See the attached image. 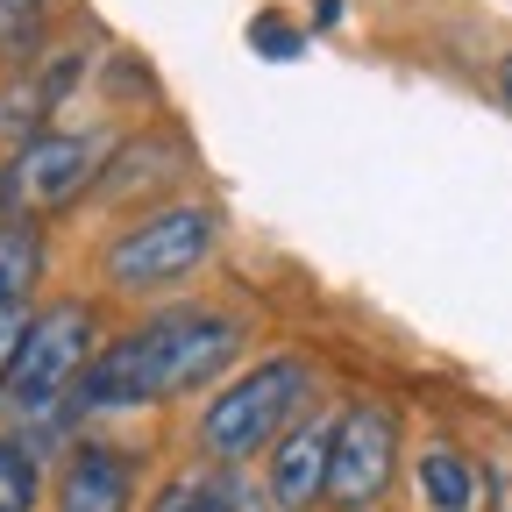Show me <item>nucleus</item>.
<instances>
[{
  "label": "nucleus",
  "instance_id": "4",
  "mask_svg": "<svg viewBox=\"0 0 512 512\" xmlns=\"http://www.w3.org/2000/svg\"><path fill=\"white\" fill-rule=\"evenodd\" d=\"M100 349V313L93 299L64 292V299H43L29 313V335L15 349V370H8V392H0V413L15 427H64L72 420V392Z\"/></svg>",
  "mask_w": 512,
  "mask_h": 512
},
{
  "label": "nucleus",
  "instance_id": "17",
  "mask_svg": "<svg viewBox=\"0 0 512 512\" xmlns=\"http://www.w3.org/2000/svg\"><path fill=\"white\" fill-rule=\"evenodd\" d=\"M29 313H36V306H0V392H8L15 349H22V335H29Z\"/></svg>",
  "mask_w": 512,
  "mask_h": 512
},
{
  "label": "nucleus",
  "instance_id": "10",
  "mask_svg": "<svg viewBox=\"0 0 512 512\" xmlns=\"http://www.w3.org/2000/svg\"><path fill=\"white\" fill-rule=\"evenodd\" d=\"M86 79V50H57L43 57L29 79H15L0 93V143H22L36 128H57V107L72 100V86Z\"/></svg>",
  "mask_w": 512,
  "mask_h": 512
},
{
  "label": "nucleus",
  "instance_id": "14",
  "mask_svg": "<svg viewBox=\"0 0 512 512\" xmlns=\"http://www.w3.org/2000/svg\"><path fill=\"white\" fill-rule=\"evenodd\" d=\"M43 505V448L29 434H0V512Z\"/></svg>",
  "mask_w": 512,
  "mask_h": 512
},
{
  "label": "nucleus",
  "instance_id": "18",
  "mask_svg": "<svg viewBox=\"0 0 512 512\" xmlns=\"http://www.w3.org/2000/svg\"><path fill=\"white\" fill-rule=\"evenodd\" d=\"M313 22L328 29V22H342V0H313Z\"/></svg>",
  "mask_w": 512,
  "mask_h": 512
},
{
  "label": "nucleus",
  "instance_id": "9",
  "mask_svg": "<svg viewBox=\"0 0 512 512\" xmlns=\"http://www.w3.org/2000/svg\"><path fill=\"white\" fill-rule=\"evenodd\" d=\"M328 456H335V420L299 413L264 448V505L271 512H320L328 505Z\"/></svg>",
  "mask_w": 512,
  "mask_h": 512
},
{
  "label": "nucleus",
  "instance_id": "5",
  "mask_svg": "<svg viewBox=\"0 0 512 512\" xmlns=\"http://www.w3.org/2000/svg\"><path fill=\"white\" fill-rule=\"evenodd\" d=\"M107 128H36L0 157V221H57L93 200V178L107 164Z\"/></svg>",
  "mask_w": 512,
  "mask_h": 512
},
{
  "label": "nucleus",
  "instance_id": "13",
  "mask_svg": "<svg viewBox=\"0 0 512 512\" xmlns=\"http://www.w3.org/2000/svg\"><path fill=\"white\" fill-rule=\"evenodd\" d=\"M413 484H420L427 512H477V498H484V477L456 441H427L413 463Z\"/></svg>",
  "mask_w": 512,
  "mask_h": 512
},
{
  "label": "nucleus",
  "instance_id": "1",
  "mask_svg": "<svg viewBox=\"0 0 512 512\" xmlns=\"http://www.w3.org/2000/svg\"><path fill=\"white\" fill-rule=\"evenodd\" d=\"M242 349H249V320L235 306H221V299H150V313L100 335L79 392H72V420L150 413V406H178L192 392H214L242 363Z\"/></svg>",
  "mask_w": 512,
  "mask_h": 512
},
{
  "label": "nucleus",
  "instance_id": "7",
  "mask_svg": "<svg viewBox=\"0 0 512 512\" xmlns=\"http://www.w3.org/2000/svg\"><path fill=\"white\" fill-rule=\"evenodd\" d=\"M192 178V150L171 128H136V136H114L100 178H93V207L107 214H143L178 200V185Z\"/></svg>",
  "mask_w": 512,
  "mask_h": 512
},
{
  "label": "nucleus",
  "instance_id": "11",
  "mask_svg": "<svg viewBox=\"0 0 512 512\" xmlns=\"http://www.w3.org/2000/svg\"><path fill=\"white\" fill-rule=\"evenodd\" d=\"M150 512H271L264 505V484H242V470H228V463H207V470H185V477H171L164 491H157V505Z\"/></svg>",
  "mask_w": 512,
  "mask_h": 512
},
{
  "label": "nucleus",
  "instance_id": "19",
  "mask_svg": "<svg viewBox=\"0 0 512 512\" xmlns=\"http://www.w3.org/2000/svg\"><path fill=\"white\" fill-rule=\"evenodd\" d=\"M498 100H505V107H512V57H505V64H498Z\"/></svg>",
  "mask_w": 512,
  "mask_h": 512
},
{
  "label": "nucleus",
  "instance_id": "3",
  "mask_svg": "<svg viewBox=\"0 0 512 512\" xmlns=\"http://www.w3.org/2000/svg\"><path fill=\"white\" fill-rule=\"evenodd\" d=\"M221 256V207L207 200H164L128 214L100 249H93V271L107 292L121 299H171L200 278Z\"/></svg>",
  "mask_w": 512,
  "mask_h": 512
},
{
  "label": "nucleus",
  "instance_id": "12",
  "mask_svg": "<svg viewBox=\"0 0 512 512\" xmlns=\"http://www.w3.org/2000/svg\"><path fill=\"white\" fill-rule=\"evenodd\" d=\"M50 278V221H0V306H36Z\"/></svg>",
  "mask_w": 512,
  "mask_h": 512
},
{
  "label": "nucleus",
  "instance_id": "8",
  "mask_svg": "<svg viewBox=\"0 0 512 512\" xmlns=\"http://www.w3.org/2000/svg\"><path fill=\"white\" fill-rule=\"evenodd\" d=\"M143 498V456L121 448L107 434H86L64 448V463L50 477V505L57 512H136Z\"/></svg>",
  "mask_w": 512,
  "mask_h": 512
},
{
  "label": "nucleus",
  "instance_id": "2",
  "mask_svg": "<svg viewBox=\"0 0 512 512\" xmlns=\"http://www.w3.org/2000/svg\"><path fill=\"white\" fill-rule=\"evenodd\" d=\"M313 399V363L299 349H271L256 363H235L214 392L200 399V420H192V448H200V463H256L264 448L306 413Z\"/></svg>",
  "mask_w": 512,
  "mask_h": 512
},
{
  "label": "nucleus",
  "instance_id": "6",
  "mask_svg": "<svg viewBox=\"0 0 512 512\" xmlns=\"http://www.w3.org/2000/svg\"><path fill=\"white\" fill-rule=\"evenodd\" d=\"M399 477V413L392 406H349L335 413V456H328V505L335 512H377Z\"/></svg>",
  "mask_w": 512,
  "mask_h": 512
},
{
  "label": "nucleus",
  "instance_id": "15",
  "mask_svg": "<svg viewBox=\"0 0 512 512\" xmlns=\"http://www.w3.org/2000/svg\"><path fill=\"white\" fill-rule=\"evenodd\" d=\"M57 0H0V64H22L43 50Z\"/></svg>",
  "mask_w": 512,
  "mask_h": 512
},
{
  "label": "nucleus",
  "instance_id": "16",
  "mask_svg": "<svg viewBox=\"0 0 512 512\" xmlns=\"http://www.w3.org/2000/svg\"><path fill=\"white\" fill-rule=\"evenodd\" d=\"M249 50H256V57H271V64H299V57H306V29H299L292 15L264 8V15L249 22Z\"/></svg>",
  "mask_w": 512,
  "mask_h": 512
}]
</instances>
